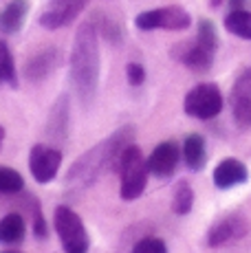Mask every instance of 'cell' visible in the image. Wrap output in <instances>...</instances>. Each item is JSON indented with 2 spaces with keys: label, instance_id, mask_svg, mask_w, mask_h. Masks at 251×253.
<instances>
[{
  "label": "cell",
  "instance_id": "cell-1",
  "mask_svg": "<svg viewBox=\"0 0 251 253\" xmlns=\"http://www.w3.org/2000/svg\"><path fill=\"white\" fill-rule=\"evenodd\" d=\"M132 137H134V128L132 126H124L117 132L110 134L106 141L97 143L93 150L82 154L73 163V168L69 169L66 185H73L77 189H84L88 185H93L106 168H115L119 154L132 143Z\"/></svg>",
  "mask_w": 251,
  "mask_h": 253
},
{
  "label": "cell",
  "instance_id": "cell-2",
  "mask_svg": "<svg viewBox=\"0 0 251 253\" xmlns=\"http://www.w3.org/2000/svg\"><path fill=\"white\" fill-rule=\"evenodd\" d=\"M71 80L84 104H88L97 92L99 82V48L97 29L93 22H84L77 29V36L71 51Z\"/></svg>",
  "mask_w": 251,
  "mask_h": 253
},
{
  "label": "cell",
  "instance_id": "cell-3",
  "mask_svg": "<svg viewBox=\"0 0 251 253\" xmlns=\"http://www.w3.org/2000/svg\"><path fill=\"white\" fill-rule=\"evenodd\" d=\"M115 169L122 176V187H119V194H122L124 201H134L143 194L148 183V159H143L141 150L134 143H130L128 148L119 154L117 163H115Z\"/></svg>",
  "mask_w": 251,
  "mask_h": 253
},
{
  "label": "cell",
  "instance_id": "cell-4",
  "mask_svg": "<svg viewBox=\"0 0 251 253\" xmlns=\"http://www.w3.org/2000/svg\"><path fill=\"white\" fill-rule=\"evenodd\" d=\"M53 225L55 231L60 236V242L64 247L66 253H86L90 247V238L86 231L82 218L77 216L71 207L60 205L55 209V216H53Z\"/></svg>",
  "mask_w": 251,
  "mask_h": 253
},
{
  "label": "cell",
  "instance_id": "cell-5",
  "mask_svg": "<svg viewBox=\"0 0 251 253\" xmlns=\"http://www.w3.org/2000/svg\"><path fill=\"white\" fill-rule=\"evenodd\" d=\"M192 22L190 13L185 11L178 4H170V7H159L150 9V11H143L134 18L141 31H154V29H166V31H183L187 29Z\"/></svg>",
  "mask_w": 251,
  "mask_h": 253
},
{
  "label": "cell",
  "instance_id": "cell-6",
  "mask_svg": "<svg viewBox=\"0 0 251 253\" xmlns=\"http://www.w3.org/2000/svg\"><path fill=\"white\" fill-rule=\"evenodd\" d=\"M183 108L194 119H214L223 110V95L216 84H199L185 95Z\"/></svg>",
  "mask_w": 251,
  "mask_h": 253
},
{
  "label": "cell",
  "instance_id": "cell-7",
  "mask_svg": "<svg viewBox=\"0 0 251 253\" xmlns=\"http://www.w3.org/2000/svg\"><path fill=\"white\" fill-rule=\"evenodd\" d=\"M62 165L60 150L51 148V145L38 143L29 152V172L38 183H51L57 176Z\"/></svg>",
  "mask_w": 251,
  "mask_h": 253
},
{
  "label": "cell",
  "instance_id": "cell-8",
  "mask_svg": "<svg viewBox=\"0 0 251 253\" xmlns=\"http://www.w3.org/2000/svg\"><path fill=\"white\" fill-rule=\"evenodd\" d=\"M247 236V220L240 211L225 213L223 218L214 222L207 231V245L209 247H227L231 242H238L240 238Z\"/></svg>",
  "mask_w": 251,
  "mask_h": 253
},
{
  "label": "cell",
  "instance_id": "cell-9",
  "mask_svg": "<svg viewBox=\"0 0 251 253\" xmlns=\"http://www.w3.org/2000/svg\"><path fill=\"white\" fill-rule=\"evenodd\" d=\"M229 106L236 124L243 130H251V69H245L234 82L229 92Z\"/></svg>",
  "mask_w": 251,
  "mask_h": 253
},
{
  "label": "cell",
  "instance_id": "cell-10",
  "mask_svg": "<svg viewBox=\"0 0 251 253\" xmlns=\"http://www.w3.org/2000/svg\"><path fill=\"white\" fill-rule=\"evenodd\" d=\"M86 7V0H49L40 13V24L44 29H60L75 20Z\"/></svg>",
  "mask_w": 251,
  "mask_h": 253
},
{
  "label": "cell",
  "instance_id": "cell-11",
  "mask_svg": "<svg viewBox=\"0 0 251 253\" xmlns=\"http://www.w3.org/2000/svg\"><path fill=\"white\" fill-rule=\"evenodd\" d=\"M214 53L209 46H205L203 42H199L194 38V40L190 42H181V44H176L172 48V57L178 60L181 64H185L187 69L192 71H199V73H205L211 69V64H214Z\"/></svg>",
  "mask_w": 251,
  "mask_h": 253
},
{
  "label": "cell",
  "instance_id": "cell-12",
  "mask_svg": "<svg viewBox=\"0 0 251 253\" xmlns=\"http://www.w3.org/2000/svg\"><path fill=\"white\" fill-rule=\"evenodd\" d=\"M178 159H181L178 145L174 141H163V143H159L157 148L152 150L150 157H148V169H150V174H154V176L167 178L174 174Z\"/></svg>",
  "mask_w": 251,
  "mask_h": 253
},
{
  "label": "cell",
  "instance_id": "cell-13",
  "mask_svg": "<svg viewBox=\"0 0 251 253\" xmlns=\"http://www.w3.org/2000/svg\"><path fill=\"white\" fill-rule=\"evenodd\" d=\"M247 176H249L247 165L243 161H238V159H225L214 169V185L218 189H229L234 185L245 183Z\"/></svg>",
  "mask_w": 251,
  "mask_h": 253
},
{
  "label": "cell",
  "instance_id": "cell-14",
  "mask_svg": "<svg viewBox=\"0 0 251 253\" xmlns=\"http://www.w3.org/2000/svg\"><path fill=\"white\" fill-rule=\"evenodd\" d=\"M57 62H60V53H57L55 48H44V51L36 53L33 57H29L25 73L31 82H40V80H44L49 73H53Z\"/></svg>",
  "mask_w": 251,
  "mask_h": 253
},
{
  "label": "cell",
  "instance_id": "cell-15",
  "mask_svg": "<svg viewBox=\"0 0 251 253\" xmlns=\"http://www.w3.org/2000/svg\"><path fill=\"white\" fill-rule=\"evenodd\" d=\"M29 13V2L27 0H11L0 13V31L2 33H16L22 29L25 18Z\"/></svg>",
  "mask_w": 251,
  "mask_h": 253
},
{
  "label": "cell",
  "instance_id": "cell-16",
  "mask_svg": "<svg viewBox=\"0 0 251 253\" xmlns=\"http://www.w3.org/2000/svg\"><path fill=\"white\" fill-rule=\"evenodd\" d=\"M183 159H185V165L194 172L205 168L207 163V148H205V139L201 134H190L185 141H183Z\"/></svg>",
  "mask_w": 251,
  "mask_h": 253
},
{
  "label": "cell",
  "instance_id": "cell-17",
  "mask_svg": "<svg viewBox=\"0 0 251 253\" xmlns=\"http://www.w3.org/2000/svg\"><path fill=\"white\" fill-rule=\"evenodd\" d=\"M27 233V225L22 220L20 213H7V216L0 220V242L2 245H18L22 242Z\"/></svg>",
  "mask_w": 251,
  "mask_h": 253
},
{
  "label": "cell",
  "instance_id": "cell-18",
  "mask_svg": "<svg viewBox=\"0 0 251 253\" xmlns=\"http://www.w3.org/2000/svg\"><path fill=\"white\" fill-rule=\"evenodd\" d=\"M225 29L243 40H251V11H245V9L231 11L225 18Z\"/></svg>",
  "mask_w": 251,
  "mask_h": 253
},
{
  "label": "cell",
  "instance_id": "cell-19",
  "mask_svg": "<svg viewBox=\"0 0 251 253\" xmlns=\"http://www.w3.org/2000/svg\"><path fill=\"white\" fill-rule=\"evenodd\" d=\"M192 205H194V189L187 181H178L174 196H172V211L178 216H185L192 211Z\"/></svg>",
  "mask_w": 251,
  "mask_h": 253
},
{
  "label": "cell",
  "instance_id": "cell-20",
  "mask_svg": "<svg viewBox=\"0 0 251 253\" xmlns=\"http://www.w3.org/2000/svg\"><path fill=\"white\" fill-rule=\"evenodd\" d=\"M0 84H7V86L18 84L16 64H13L11 51H9V46L4 40H0Z\"/></svg>",
  "mask_w": 251,
  "mask_h": 253
},
{
  "label": "cell",
  "instance_id": "cell-21",
  "mask_svg": "<svg viewBox=\"0 0 251 253\" xmlns=\"http://www.w3.org/2000/svg\"><path fill=\"white\" fill-rule=\"evenodd\" d=\"M25 187V178L13 168L0 165V194H18Z\"/></svg>",
  "mask_w": 251,
  "mask_h": 253
},
{
  "label": "cell",
  "instance_id": "cell-22",
  "mask_svg": "<svg viewBox=\"0 0 251 253\" xmlns=\"http://www.w3.org/2000/svg\"><path fill=\"white\" fill-rule=\"evenodd\" d=\"M132 253H167V247L161 238L148 236V238H141V240L132 247Z\"/></svg>",
  "mask_w": 251,
  "mask_h": 253
},
{
  "label": "cell",
  "instance_id": "cell-23",
  "mask_svg": "<svg viewBox=\"0 0 251 253\" xmlns=\"http://www.w3.org/2000/svg\"><path fill=\"white\" fill-rule=\"evenodd\" d=\"M196 40L203 42L205 46H209L211 51L218 48V38H216V29L209 20H201L199 22V33H196Z\"/></svg>",
  "mask_w": 251,
  "mask_h": 253
},
{
  "label": "cell",
  "instance_id": "cell-24",
  "mask_svg": "<svg viewBox=\"0 0 251 253\" xmlns=\"http://www.w3.org/2000/svg\"><path fill=\"white\" fill-rule=\"evenodd\" d=\"M126 75H128V82L130 86H141L146 82V69L137 62H130L128 69H126Z\"/></svg>",
  "mask_w": 251,
  "mask_h": 253
},
{
  "label": "cell",
  "instance_id": "cell-25",
  "mask_svg": "<svg viewBox=\"0 0 251 253\" xmlns=\"http://www.w3.org/2000/svg\"><path fill=\"white\" fill-rule=\"evenodd\" d=\"M231 4V11H236V9H243L245 4H247V0H229Z\"/></svg>",
  "mask_w": 251,
  "mask_h": 253
},
{
  "label": "cell",
  "instance_id": "cell-26",
  "mask_svg": "<svg viewBox=\"0 0 251 253\" xmlns=\"http://www.w3.org/2000/svg\"><path fill=\"white\" fill-rule=\"evenodd\" d=\"M2 141H4V128L0 126V145H2Z\"/></svg>",
  "mask_w": 251,
  "mask_h": 253
},
{
  "label": "cell",
  "instance_id": "cell-27",
  "mask_svg": "<svg viewBox=\"0 0 251 253\" xmlns=\"http://www.w3.org/2000/svg\"><path fill=\"white\" fill-rule=\"evenodd\" d=\"M220 2H223V0H209V4H211V7H218Z\"/></svg>",
  "mask_w": 251,
  "mask_h": 253
},
{
  "label": "cell",
  "instance_id": "cell-28",
  "mask_svg": "<svg viewBox=\"0 0 251 253\" xmlns=\"http://www.w3.org/2000/svg\"><path fill=\"white\" fill-rule=\"evenodd\" d=\"M2 253H20V251H2Z\"/></svg>",
  "mask_w": 251,
  "mask_h": 253
}]
</instances>
